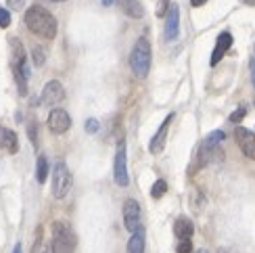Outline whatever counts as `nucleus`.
<instances>
[{
  "label": "nucleus",
  "mask_w": 255,
  "mask_h": 253,
  "mask_svg": "<svg viewBox=\"0 0 255 253\" xmlns=\"http://www.w3.org/2000/svg\"><path fill=\"white\" fill-rule=\"evenodd\" d=\"M249 69H251V80H253V86H255V57L249 61Z\"/></svg>",
  "instance_id": "c756f323"
},
{
  "label": "nucleus",
  "mask_w": 255,
  "mask_h": 253,
  "mask_svg": "<svg viewBox=\"0 0 255 253\" xmlns=\"http://www.w3.org/2000/svg\"><path fill=\"white\" fill-rule=\"evenodd\" d=\"M71 184L73 178L69 167L63 159H59L55 167H52V195H55V199H65L67 193L71 191Z\"/></svg>",
  "instance_id": "39448f33"
},
{
  "label": "nucleus",
  "mask_w": 255,
  "mask_h": 253,
  "mask_svg": "<svg viewBox=\"0 0 255 253\" xmlns=\"http://www.w3.org/2000/svg\"><path fill=\"white\" fill-rule=\"evenodd\" d=\"M207 2V0H190V4H193L195 8H199V6H203Z\"/></svg>",
  "instance_id": "7c9ffc66"
},
{
  "label": "nucleus",
  "mask_w": 255,
  "mask_h": 253,
  "mask_svg": "<svg viewBox=\"0 0 255 253\" xmlns=\"http://www.w3.org/2000/svg\"><path fill=\"white\" fill-rule=\"evenodd\" d=\"M31 253H52L50 243H44V241H42V237H38V241H36L34 249H31Z\"/></svg>",
  "instance_id": "412c9836"
},
{
  "label": "nucleus",
  "mask_w": 255,
  "mask_h": 253,
  "mask_svg": "<svg viewBox=\"0 0 255 253\" xmlns=\"http://www.w3.org/2000/svg\"><path fill=\"white\" fill-rule=\"evenodd\" d=\"M50 249L52 253H73L78 245V237L73 233V228L63 222V220H57L50 226Z\"/></svg>",
  "instance_id": "f03ea898"
},
{
  "label": "nucleus",
  "mask_w": 255,
  "mask_h": 253,
  "mask_svg": "<svg viewBox=\"0 0 255 253\" xmlns=\"http://www.w3.org/2000/svg\"><path fill=\"white\" fill-rule=\"evenodd\" d=\"M113 180L118 186H128L130 184V176H128V159H126V142L120 140L118 151H115L113 159Z\"/></svg>",
  "instance_id": "0eeeda50"
},
{
  "label": "nucleus",
  "mask_w": 255,
  "mask_h": 253,
  "mask_svg": "<svg viewBox=\"0 0 255 253\" xmlns=\"http://www.w3.org/2000/svg\"><path fill=\"white\" fill-rule=\"evenodd\" d=\"M167 8H169V0H159V4H157V17H165Z\"/></svg>",
  "instance_id": "a878e982"
},
{
  "label": "nucleus",
  "mask_w": 255,
  "mask_h": 253,
  "mask_svg": "<svg viewBox=\"0 0 255 253\" xmlns=\"http://www.w3.org/2000/svg\"><path fill=\"white\" fill-rule=\"evenodd\" d=\"M27 134H29V140L38 144V124L36 122H29L27 124Z\"/></svg>",
  "instance_id": "5701e85b"
},
{
  "label": "nucleus",
  "mask_w": 255,
  "mask_h": 253,
  "mask_svg": "<svg viewBox=\"0 0 255 253\" xmlns=\"http://www.w3.org/2000/svg\"><path fill=\"white\" fill-rule=\"evenodd\" d=\"M126 253H144V228L142 226L132 233L130 241H128Z\"/></svg>",
  "instance_id": "dca6fc26"
},
{
  "label": "nucleus",
  "mask_w": 255,
  "mask_h": 253,
  "mask_svg": "<svg viewBox=\"0 0 255 253\" xmlns=\"http://www.w3.org/2000/svg\"><path fill=\"white\" fill-rule=\"evenodd\" d=\"M235 142L247 159H255V132H251L247 128H237L235 130Z\"/></svg>",
  "instance_id": "1a4fd4ad"
},
{
  "label": "nucleus",
  "mask_w": 255,
  "mask_h": 253,
  "mask_svg": "<svg viewBox=\"0 0 255 253\" xmlns=\"http://www.w3.org/2000/svg\"><path fill=\"white\" fill-rule=\"evenodd\" d=\"M6 2H8V6H10V8H15V10H19L21 6H23V4H25V0H6Z\"/></svg>",
  "instance_id": "c85d7f7f"
},
{
  "label": "nucleus",
  "mask_w": 255,
  "mask_h": 253,
  "mask_svg": "<svg viewBox=\"0 0 255 253\" xmlns=\"http://www.w3.org/2000/svg\"><path fill=\"white\" fill-rule=\"evenodd\" d=\"M172 120H174V113H169L167 118L163 120V124L159 126V130H157V134L151 138V142H148V151H151L153 155H159L163 149H165V140H167V130H169V124H172Z\"/></svg>",
  "instance_id": "f8f14e48"
},
{
  "label": "nucleus",
  "mask_w": 255,
  "mask_h": 253,
  "mask_svg": "<svg viewBox=\"0 0 255 253\" xmlns=\"http://www.w3.org/2000/svg\"><path fill=\"white\" fill-rule=\"evenodd\" d=\"M232 46V36L228 34V31H222V34L218 36V42H216V48H214V52H211V65H218V63L222 61V57L228 52V48Z\"/></svg>",
  "instance_id": "4468645a"
},
{
  "label": "nucleus",
  "mask_w": 255,
  "mask_h": 253,
  "mask_svg": "<svg viewBox=\"0 0 255 253\" xmlns=\"http://www.w3.org/2000/svg\"><path fill=\"white\" fill-rule=\"evenodd\" d=\"M10 25V13H8V10L6 8H2V6H0V27H8Z\"/></svg>",
  "instance_id": "b1692460"
},
{
  "label": "nucleus",
  "mask_w": 255,
  "mask_h": 253,
  "mask_svg": "<svg viewBox=\"0 0 255 253\" xmlns=\"http://www.w3.org/2000/svg\"><path fill=\"white\" fill-rule=\"evenodd\" d=\"M25 25L31 34L40 36L42 40H52L57 36V19L52 17V13L44 6L40 4H34L31 8H27L25 13Z\"/></svg>",
  "instance_id": "f257e3e1"
},
{
  "label": "nucleus",
  "mask_w": 255,
  "mask_h": 253,
  "mask_svg": "<svg viewBox=\"0 0 255 253\" xmlns=\"http://www.w3.org/2000/svg\"><path fill=\"white\" fill-rule=\"evenodd\" d=\"M34 63L36 65H44V50H42L40 46L34 48Z\"/></svg>",
  "instance_id": "bb28decb"
},
{
  "label": "nucleus",
  "mask_w": 255,
  "mask_h": 253,
  "mask_svg": "<svg viewBox=\"0 0 255 253\" xmlns=\"http://www.w3.org/2000/svg\"><path fill=\"white\" fill-rule=\"evenodd\" d=\"M52 2H63V0H52Z\"/></svg>",
  "instance_id": "c9c22d12"
},
{
  "label": "nucleus",
  "mask_w": 255,
  "mask_h": 253,
  "mask_svg": "<svg viewBox=\"0 0 255 253\" xmlns=\"http://www.w3.org/2000/svg\"><path fill=\"white\" fill-rule=\"evenodd\" d=\"M142 212H140V203L136 201V199H128V201L124 203V224L126 228L130 230V233H134V230H138L142 224Z\"/></svg>",
  "instance_id": "6e6552de"
},
{
  "label": "nucleus",
  "mask_w": 255,
  "mask_h": 253,
  "mask_svg": "<svg viewBox=\"0 0 255 253\" xmlns=\"http://www.w3.org/2000/svg\"><path fill=\"white\" fill-rule=\"evenodd\" d=\"M174 233H176L178 239H190V237H193V233H195V224L190 222L188 218L182 216V218H178V220H176Z\"/></svg>",
  "instance_id": "f3484780"
},
{
  "label": "nucleus",
  "mask_w": 255,
  "mask_h": 253,
  "mask_svg": "<svg viewBox=\"0 0 255 253\" xmlns=\"http://www.w3.org/2000/svg\"><path fill=\"white\" fill-rule=\"evenodd\" d=\"M101 2H103L105 6H111V4H115V0H101Z\"/></svg>",
  "instance_id": "2f4dec72"
},
{
  "label": "nucleus",
  "mask_w": 255,
  "mask_h": 253,
  "mask_svg": "<svg viewBox=\"0 0 255 253\" xmlns=\"http://www.w3.org/2000/svg\"><path fill=\"white\" fill-rule=\"evenodd\" d=\"M36 178H38V182H40V184H44V182H46V178H48V159H46V155H40V157H38V163H36Z\"/></svg>",
  "instance_id": "6ab92c4d"
},
{
  "label": "nucleus",
  "mask_w": 255,
  "mask_h": 253,
  "mask_svg": "<svg viewBox=\"0 0 255 253\" xmlns=\"http://www.w3.org/2000/svg\"><path fill=\"white\" fill-rule=\"evenodd\" d=\"M63 99H65V88H63V84L59 80H50L44 90H42V103L52 107V105H59Z\"/></svg>",
  "instance_id": "9b49d317"
},
{
  "label": "nucleus",
  "mask_w": 255,
  "mask_h": 253,
  "mask_svg": "<svg viewBox=\"0 0 255 253\" xmlns=\"http://www.w3.org/2000/svg\"><path fill=\"white\" fill-rule=\"evenodd\" d=\"M178 31H180V8L176 4H169L167 13H165V31L163 36L167 42H172L178 38Z\"/></svg>",
  "instance_id": "ddd939ff"
},
{
  "label": "nucleus",
  "mask_w": 255,
  "mask_h": 253,
  "mask_svg": "<svg viewBox=\"0 0 255 253\" xmlns=\"http://www.w3.org/2000/svg\"><path fill=\"white\" fill-rule=\"evenodd\" d=\"M122 8H124V13L126 15H130V17H134V19H140L142 15H144V6L138 2V0H115Z\"/></svg>",
  "instance_id": "a211bd4d"
},
{
  "label": "nucleus",
  "mask_w": 255,
  "mask_h": 253,
  "mask_svg": "<svg viewBox=\"0 0 255 253\" xmlns=\"http://www.w3.org/2000/svg\"><path fill=\"white\" fill-rule=\"evenodd\" d=\"M13 253H21V243H17V245H15V249H13Z\"/></svg>",
  "instance_id": "473e14b6"
},
{
  "label": "nucleus",
  "mask_w": 255,
  "mask_h": 253,
  "mask_svg": "<svg viewBox=\"0 0 255 253\" xmlns=\"http://www.w3.org/2000/svg\"><path fill=\"white\" fill-rule=\"evenodd\" d=\"M48 130L52 134H65L71 128V118L65 109H52L48 113Z\"/></svg>",
  "instance_id": "9d476101"
},
{
  "label": "nucleus",
  "mask_w": 255,
  "mask_h": 253,
  "mask_svg": "<svg viewBox=\"0 0 255 253\" xmlns=\"http://www.w3.org/2000/svg\"><path fill=\"white\" fill-rule=\"evenodd\" d=\"M222 142H224V132H222V130H218V132H214V134H209L207 138L201 142V146H199L197 163L203 167V165H207V163L214 161V159H216V149H218Z\"/></svg>",
  "instance_id": "423d86ee"
},
{
  "label": "nucleus",
  "mask_w": 255,
  "mask_h": 253,
  "mask_svg": "<svg viewBox=\"0 0 255 253\" xmlns=\"http://www.w3.org/2000/svg\"><path fill=\"white\" fill-rule=\"evenodd\" d=\"M0 149H4L6 153L15 155L19 151V138L13 130L4 128V126H0Z\"/></svg>",
  "instance_id": "2eb2a0df"
},
{
  "label": "nucleus",
  "mask_w": 255,
  "mask_h": 253,
  "mask_svg": "<svg viewBox=\"0 0 255 253\" xmlns=\"http://www.w3.org/2000/svg\"><path fill=\"white\" fill-rule=\"evenodd\" d=\"M151 59H153V52H151V42L148 38H138L136 44L130 52V67L136 73V78L144 80L148 76V69H151Z\"/></svg>",
  "instance_id": "20e7f679"
},
{
  "label": "nucleus",
  "mask_w": 255,
  "mask_h": 253,
  "mask_svg": "<svg viewBox=\"0 0 255 253\" xmlns=\"http://www.w3.org/2000/svg\"><path fill=\"white\" fill-rule=\"evenodd\" d=\"M176 251L178 253H193V243H190V239H180Z\"/></svg>",
  "instance_id": "4be33fe9"
},
{
  "label": "nucleus",
  "mask_w": 255,
  "mask_h": 253,
  "mask_svg": "<svg viewBox=\"0 0 255 253\" xmlns=\"http://www.w3.org/2000/svg\"><path fill=\"white\" fill-rule=\"evenodd\" d=\"M86 132L88 134H97L99 132V120H94V118L86 120Z\"/></svg>",
  "instance_id": "393cba45"
},
{
  "label": "nucleus",
  "mask_w": 255,
  "mask_h": 253,
  "mask_svg": "<svg viewBox=\"0 0 255 253\" xmlns=\"http://www.w3.org/2000/svg\"><path fill=\"white\" fill-rule=\"evenodd\" d=\"M165 193H167V182L165 180H157L153 184V188H151V197L153 199H161Z\"/></svg>",
  "instance_id": "aec40b11"
},
{
  "label": "nucleus",
  "mask_w": 255,
  "mask_h": 253,
  "mask_svg": "<svg viewBox=\"0 0 255 253\" xmlns=\"http://www.w3.org/2000/svg\"><path fill=\"white\" fill-rule=\"evenodd\" d=\"M199 253H209V251L207 249H199Z\"/></svg>",
  "instance_id": "f704fd0d"
},
{
  "label": "nucleus",
  "mask_w": 255,
  "mask_h": 253,
  "mask_svg": "<svg viewBox=\"0 0 255 253\" xmlns=\"http://www.w3.org/2000/svg\"><path fill=\"white\" fill-rule=\"evenodd\" d=\"M10 50H13V73H15V82H17V88H19V94L25 97L27 94V82H29V63H27V55L23 50V44L19 40H10Z\"/></svg>",
  "instance_id": "7ed1b4c3"
},
{
  "label": "nucleus",
  "mask_w": 255,
  "mask_h": 253,
  "mask_svg": "<svg viewBox=\"0 0 255 253\" xmlns=\"http://www.w3.org/2000/svg\"><path fill=\"white\" fill-rule=\"evenodd\" d=\"M245 111H247L245 107H239V109H237L235 113H232V115H230V122H241L243 118H245Z\"/></svg>",
  "instance_id": "cd10ccee"
},
{
  "label": "nucleus",
  "mask_w": 255,
  "mask_h": 253,
  "mask_svg": "<svg viewBox=\"0 0 255 253\" xmlns=\"http://www.w3.org/2000/svg\"><path fill=\"white\" fill-rule=\"evenodd\" d=\"M245 4H249V6H255V0H243Z\"/></svg>",
  "instance_id": "72a5a7b5"
}]
</instances>
